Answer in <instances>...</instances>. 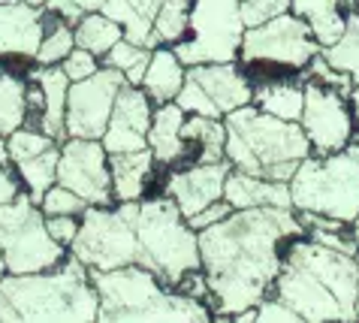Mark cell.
Instances as JSON below:
<instances>
[{
    "instance_id": "7",
    "label": "cell",
    "mask_w": 359,
    "mask_h": 323,
    "mask_svg": "<svg viewBox=\"0 0 359 323\" xmlns=\"http://www.w3.org/2000/svg\"><path fill=\"white\" fill-rule=\"evenodd\" d=\"M296 211L338 218L353 224L359 218V160L351 151L308 154L290 178Z\"/></svg>"
},
{
    "instance_id": "49",
    "label": "cell",
    "mask_w": 359,
    "mask_h": 323,
    "mask_svg": "<svg viewBox=\"0 0 359 323\" xmlns=\"http://www.w3.org/2000/svg\"><path fill=\"white\" fill-rule=\"evenodd\" d=\"M356 13H359V6H356Z\"/></svg>"
},
{
    "instance_id": "43",
    "label": "cell",
    "mask_w": 359,
    "mask_h": 323,
    "mask_svg": "<svg viewBox=\"0 0 359 323\" xmlns=\"http://www.w3.org/2000/svg\"><path fill=\"white\" fill-rule=\"evenodd\" d=\"M351 109H353V118H356V136H353V143H359V76H356V82H353V91H351Z\"/></svg>"
},
{
    "instance_id": "27",
    "label": "cell",
    "mask_w": 359,
    "mask_h": 323,
    "mask_svg": "<svg viewBox=\"0 0 359 323\" xmlns=\"http://www.w3.org/2000/svg\"><path fill=\"white\" fill-rule=\"evenodd\" d=\"M57 160H61V143L48 145L46 151H39L34 157H25V160H18V164H13L34 203H39L46 190L57 181Z\"/></svg>"
},
{
    "instance_id": "28",
    "label": "cell",
    "mask_w": 359,
    "mask_h": 323,
    "mask_svg": "<svg viewBox=\"0 0 359 323\" xmlns=\"http://www.w3.org/2000/svg\"><path fill=\"white\" fill-rule=\"evenodd\" d=\"M73 34H76V46L88 48V52H94L100 60L103 55L112 48L115 43H121L124 39V27L115 22V18H109L106 13H85L79 22L73 25Z\"/></svg>"
},
{
    "instance_id": "22",
    "label": "cell",
    "mask_w": 359,
    "mask_h": 323,
    "mask_svg": "<svg viewBox=\"0 0 359 323\" xmlns=\"http://www.w3.org/2000/svg\"><path fill=\"white\" fill-rule=\"evenodd\" d=\"M31 79L43 91V118H39V127L43 133H48L57 143L67 139V94H69V76L57 67H34Z\"/></svg>"
},
{
    "instance_id": "2",
    "label": "cell",
    "mask_w": 359,
    "mask_h": 323,
    "mask_svg": "<svg viewBox=\"0 0 359 323\" xmlns=\"http://www.w3.org/2000/svg\"><path fill=\"white\" fill-rule=\"evenodd\" d=\"M272 294L281 296L302 323L359 320V257L299 236L284 251V266Z\"/></svg>"
},
{
    "instance_id": "23",
    "label": "cell",
    "mask_w": 359,
    "mask_h": 323,
    "mask_svg": "<svg viewBox=\"0 0 359 323\" xmlns=\"http://www.w3.org/2000/svg\"><path fill=\"white\" fill-rule=\"evenodd\" d=\"M254 106L263 112L284 118V121H299L305 106V79L302 76H266L254 82Z\"/></svg>"
},
{
    "instance_id": "39",
    "label": "cell",
    "mask_w": 359,
    "mask_h": 323,
    "mask_svg": "<svg viewBox=\"0 0 359 323\" xmlns=\"http://www.w3.org/2000/svg\"><path fill=\"white\" fill-rule=\"evenodd\" d=\"M257 323H302V317H299L281 296L269 294L260 299V305H257Z\"/></svg>"
},
{
    "instance_id": "45",
    "label": "cell",
    "mask_w": 359,
    "mask_h": 323,
    "mask_svg": "<svg viewBox=\"0 0 359 323\" xmlns=\"http://www.w3.org/2000/svg\"><path fill=\"white\" fill-rule=\"evenodd\" d=\"M347 151H351V154L359 160V143H351V145H347Z\"/></svg>"
},
{
    "instance_id": "44",
    "label": "cell",
    "mask_w": 359,
    "mask_h": 323,
    "mask_svg": "<svg viewBox=\"0 0 359 323\" xmlns=\"http://www.w3.org/2000/svg\"><path fill=\"white\" fill-rule=\"evenodd\" d=\"M353 236H356V257H359V218L353 220Z\"/></svg>"
},
{
    "instance_id": "41",
    "label": "cell",
    "mask_w": 359,
    "mask_h": 323,
    "mask_svg": "<svg viewBox=\"0 0 359 323\" xmlns=\"http://www.w3.org/2000/svg\"><path fill=\"white\" fill-rule=\"evenodd\" d=\"M229 211H233V206L226 203V199H215L212 206H205L203 211H196L194 218H187V224H191L196 233L199 230H205V227H212V224H217V220H224Z\"/></svg>"
},
{
    "instance_id": "42",
    "label": "cell",
    "mask_w": 359,
    "mask_h": 323,
    "mask_svg": "<svg viewBox=\"0 0 359 323\" xmlns=\"http://www.w3.org/2000/svg\"><path fill=\"white\" fill-rule=\"evenodd\" d=\"M22 190H25V185H22V178H18L15 166L0 164V206L13 203V199L22 194Z\"/></svg>"
},
{
    "instance_id": "12",
    "label": "cell",
    "mask_w": 359,
    "mask_h": 323,
    "mask_svg": "<svg viewBox=\"0 0 359 323\" xmlns=\"http://www.w3.org/2000/svg\"><path fill=\"white\" fill-rule=\"evenodd\" d=\"M299 124H302L314 154L344 151L356 136V118L351 100L338 94L335 88L320 85L317 79H305V106Z\"/></svg>"
},
{
    "instance_id": "34",
    "label": "cell",
    "mask_w": 359,
    "mask_h": 323,
    "mask_svg": "<svg viewBox=\"0 0 359 323\" xmlns=\"http://www.w3.org/2000/svg\"><path fill=\"white\" fill-rule=\"evenodd\" d=\"M103 4H106V0H52L48 9H55V13L61 15L64 22L76 25L85 13H97V9H103ZM130 4L145 18H151V25H154V13H157V6H161V0H130Z\"/></svg>"
},
{
    "instance_id": "14",
    "label": "cell",
    "mask_w": 359,
    "mask_h": 323,
    "mask_svg": "<svg viewBox=\"0 0 359 323\" xmlns=\"http://www.w3.org/2000/svg\"><path fill=\"white\" fill-rule=\"evenodd\" d=\"M57 185L79 194L88 206H115L106 145L100 139L67 136L57 160Z\"/></svg>"
},
{
    "instance_id": "10",
    "label": "cell",
    "mask_w": 359,
    "mask_h": 323,
    "mask_svg": "<svg viewBox=\"0 0 359 323\" xmlns=\"http://www.w3.org/2000/svg\"><path fill=\"white\" fill-rule=\"evenodd\" d=\"M242 39L245 22L238 13V0H194L191 30L172 48L184 67L233 64V60H238Z\"/></svg>"
},
{
    "instance_id": "24",
    "label": "cell",
    "mask_w": 359,
    "mask_h": 323,
    "mask_svg": "<svg viewBox=\"0 0 359 323\" xmlns=\"http://www.w3.org/2000/svg\"><path fill=\"white\" fill-rule=\"evenodd\" d=\"M187 67L182 64V58L175 55L172 46H157L148 60V70L142 76V91L157 103H169L178 97V91L184 85Z\"/></svg>"
},
{
    "instance_id": "16",
    "label": "cell",
    "mask_w": 359,
    "mask_h": 323,
    "mask_svg": "<svg viewBox=\"0 0 359 323\" xmlns=\"http://www.w3.org/2000/svg\"><path fill=\"white\" fill-rule=\"evenodd\" d=\"M151 118H154V100L139 85H124L115 97L112 118H109V127H106V133L100 143L106 145L109 154L148 148Z\"/></svg>"
},
{
    "instance_id": "25",
    "label": "cell",
    "mask_w": 359,
    "mask_h": 323,
    "mask_svg": "<svg viewBox=\"0 0 359 323\" xmlns=\"http://www.w3.org/2000/svg\"><path fill=\"white\" fill-rule=\"evenodd\" d=\"M290 13H296L311 27V34L317 43H320V48L332 46L335 39L341 37L344 22H347L341 0H290Z\"/></svg>"
},
{
    "instance_id": "26",
    "label": "cell",
    "mask_w": 359,
    "mask_h": 323,
    "mask_svg": "<svg viewBox=\"0 0 359 323\" xmlns=\"http://www.w3.org/2000/svg\"><path fill=\"white\" fill-rule=\"evenodd\" d=\"M182 136L187 145L196 148L194 164H212V160H226V121L212 115H187L182 124Z\"/></svg>"
},
{
    "instance_id": "5",
    "label": "cell",
    "mask_w": 359,
    "mask_h": 323,
    "mask_svg": "<svg viewBox=\"0 0 359 323\" xmlns=\"http://www.w3.org/2000/svg\"><path fill=\"white\" fill-rule=\"evenodd\" d=\"M136 239L142 251V263L148 266L166 287H178L187 272L203 269L199 257V233L187 224L172 199L166 194L142 197L136 209Z\"/></svg>"
},
{
    "instance_id": "6",
    "label": "cell",
    "mask_w": 359,
    "mask_h": 323,
    "mask_svg": "<svg viewBox=\"0 0 359 323\" xmlns=\"http://www.w3.org/2000/svg\"><path fill=\"white\" fill-rule=\"evenodd\" d=\"M226 160L233 169L263 176L269 166L287 160H305L311 151L299 121H284L248 103L226 118Z\"/></svg>"
},
{
    "instance_id": "33",
    "label": "cell",
    "mask_w": 359,
    "mask_h": 323,
    "mask_svg": "<svg viewBox=\"0 0 359 323\" xmlns=\"http://www.w3.org/2000/svg\"><path fill=\"white\" fill-rule=\"evenodd\" d=\"M320 55L335 70H341V73H351L353 79L359 76V13H356V9L347 13V22H344L341 37H338L332 46L320 48Z\"/></svg>"
},
{
    "instance_id": "38",
    "label": "cell",
    "mask_w": 359,
    "mask_h": 323,
    "mask_svg": "<svg viewBox=\"0 0 359 323\" xmlns=\"http://www.w3.org/2000/svg\"><path fill=\"white\" fill-rule=\"evenodd\" d=\"M100 67H103V60H100L94 52L82 48V46H76L73 52H69V55L61 60V70L69 76V82H82V79L94 76Z\"/></svg>"
},
{
    "instance_id": "19",
    "label": "cell",
    "mask_w": 359,
    "mask_h": 323,
    "mask_svg": "<svg viewBox=\"0 0 359 323\" xmlns=\"http://www.w3.org/2000/svg\"><path fill=\"white\" fill-rule=\"evenodd\" d=\"M187 112L175 100L169 103H157L154 106V118H151V130H148V148L157 160V166H178V164H194L191 145L182 136V124H184Z\"/></svg>"
},
{
    "instance_id": "35",
    "label": "cell",
    "mask_w": 359,
    "mask_h": 323,
    "mask_svg": "<svg viewBox=\"0 0 359 323\" xmlns=\"http://www.w3.org/2000/svg\"><path fill=\"white\" fill-rule=\"evenodd\" d=\"M39 209H43L46 215H85L88 203L79 194H73L69 187L55 181V185L43 194V199H39Z\"/></svg>"
},
{
    "instance_id": "17",
    "label": "cell",
    "mask_w": 359,
    "mask_h": 323,
    "mask_svg": "<svg viewBox=\"0 0 359 323\" xmlns=\"http://www.w3.org/2000/svg\"><path fill=\"white\" fill-rule=\"evenodd\" d=\"M187 76L212 97V103L224 118L236 109L254 103V82L238 60H233V64H194L187 67Z\"/></svg>"
},
{
    "instance_id": "30",
    "label": "cell",
    "mask_w": 359,
    "mask_h": 323,
    "mask_svg": "<svg viewBox=\"0 0 359 323\" xmlns=\"http://www.w3.org/2000/svg\"><path fill=\"white\" fill-rule=\"evenodd\" d=\"M191 6L194 0H161L151 25V46H175L191 30Z\"/></svg>"
},
{
    "instance_id": "18",
    "label": "cell",
    "mask_w": 359,
    "mask_h": 323,
    "mask_svg": "<svg viewBox=\"0 0 359 323\" xmlns=\"http://www.w3.org/2000/svg\"><path fill=\"white\" fill-rule=\"evenodd\" d=\"M46 37V6L0 4V58H31Z\"/></svg>"
},
{
    "instance_id": "40",
    "label": "cell",
    "mask_w": 359,
    "mask_h": 323,
    "mask_svg": "<svg viewBox=\"0 0 359 323\" xmlns=\"http://www.w3.org/2000/svg\"><path fill=\"white\" fill-rule=\"evenodd\" d=\"M46 227L55 242L69 248L79 236V227H82V215H46Z\"/></svg>"
},
{
    "instance_id": "47",
    "label": "cell",
    "mask_w": 359,
    "mask_h": 323,
    "mask_svg": "<svg viewBox=\"0 0 359 323\" xmlns=\"http://www.w3.org/2000/svg\"><path fill=\"white\" fill-rule=\"evenodd\" d=\"M0 4H25V0H0Z\"/></svg>"
},
{
    "instance_id": "11",
    "label": "cell",
    "mask_w": 359,
    "mask_h": 323,
    "mask_svg": "<svg viewBox=\"0 0 359 323\" xmlns=\"http://www.w3.org/2000/svg\"><path fill=\"white\" fill-rule=\"evenodd\" d=\"M314 55H320V43L314 39L311 27L296 13H284L266 25L245 27V39H242V48H238V64L242 67L266 64V67L305 73Z\"/></svg>"
},
{
    "instance_id": "9",
    "label": "cell",
    "mask_w": 359,
    "mask_h": 323,
    "mask_svg": "<svg viewBox=\"0 0 359 323\" xmlns=\"http://www.w3.org/2000/svg\"><path fill=\"white\" fill-rule=\"evenodd\" d=\"M0 251L6 260V272H43L69 257V248L55 242L46 227V211L22 190L13 203L0 206Z\"/></svg>"
},
{
    "instance_id": "31",
    "label": "cell",
    "mask_w": 359,
    "mask_h": 323,
    "mask_svg": "<svg viewBox=\"0 0 359 323\" xmlns=\"http://www.w3.org/2000/svg\"><path fill=\"white\" fill-rule=\"evenodd\" d=\"M76 48V34H73V25L64 22L55 9L46 6V37L39 43L36 55H34V64L39 67H57L61 60Z\"/></svg>"
},
{
    "instance_id": "48",
    "label": "cell",
    "mask_w": 359,
    "mask_h": 323,
    "mask_svg": "<svg viewBox=\"0 0 359 323\" xmlns=\"http://www.w3.org/2000/svg\"><path fill=\"white\" fill-rule=\"evenodd\" d=\"M356 317H359V296H356Z\"/></svg>"
},
{
    "instance_id": "20",
    "label": "cell",
    "mask_w": 359,
    "mask_h": 323,
    "mask_svg": "<svg viewBox=\"0 0 359 323\" xmlns=\"http://www.w3.org/2000/svg\"><path fill=\"white\" fill-rule=\"evenodd\" d=\"M224 199L233 206V211L263 209V206L293 209L290 185H284V181H269L254 173H242V169H229V176L224 181Z\"/></svg>"
},
{
    "instance_id": "37",
    "label": "cell",
    "mask_w": 359,
    "mask_h": 323,
    "mask_svg": "<svg viewBox=\"0 0 359 323\" xmlns=\"http://www.w3.org/2000/svg\"><path fill=\"white\" fill-rule=\"evenodd\" d=\"M238 13H242L245 27H257L290 13V0H238Z\"/></svg>"
},
{
    "instance_id": "46",
    "label": "cell",
    "mask_w": 359,
    "mask_h": 323,
    "mask_svg": "<svg viewBox=\"0 0 359 323\" xmlns=\"http://www.w3.org/2000/svg\"><path fill=\"white\" fill-rule=\"evenodd\" d=\"M6 275V260H4V251H0V278Z\"/></svg>"
},
{
    "instance_id": "3",
    "label": "cell",
    "mask_w": 359,
    "mask_h": 323,
    "mask_svg": "<svg viewBox=\"0 0 359 323\" xmlns=\"http://www.w3.org/2000/svg\"><path fill=\"white\" fill-rule=\"evenodd\" d=\"M100 296L91 269L69 254L43 272L0 278V323H94Z\"/></svg>"
},
{
    "instance_id": "13",
    "label": "cell",
    "mask_w": 359,
    "mask_h": 323,
    "mask_svg": "<svg viewBox=\"0 0 359 323\" xmlns=\"http://www.w3.org/2000/svg\"><path fill=\"white\" fill-rule=\"evenodd\" d=\"M127 85L124 73L112 67H100L82 82H69L67 94V136L76 139H103L109 118L115 109L118 91Z\"/></svg>"
},
{
    "instance_id": "21",
    "label": "cell",
    "mask_w": 359,
    "mask_h": 323,
    "mask_svg": "<svg viewBox=\"0 0 359 323\" xmlns=\"http://www.w3.org/2000/svg\"><path fill=\"white\" fill-rule=\"evenodd\" d=\"M154 166H157V160L151 154V148L109 154L115 203H136V199H142L148 194V181L154 176Z\"/></svg>"
},
{
    "instance_id": "29",
    "label": "cell",
    "mask_w": 359,
    "mask_h": 323,
    "mask_svg": "<svg viewBox=\"0 0 359 323\" xmlns=\"http://www.w3.org/2000/svg\"><path fill=\"white\" fill-rule=\"evenodd\" d=\"M27 121V79L0 70V136L15 133Z\"/></svg>"
},
{
    "instance_id": "8",
    "label": "cell",
    "mask_w": 359,
    "mask_h": 323,
    "mask_svg": "<svg viewBox=\"0 0 359 323\" xmlns=\"http://www.w3.org/2000/svg\"><path fill=\"white\" fill-rule=\"evenodd\" d=\"M136 209L139 199L115 206H88L79 236L69 245V254L91 272H109L130 263H142V251H139L133 224Z\"/></svg>"
},
{
    "instance_id": "1",
    "label": "cell",
    "mask_w": 359,
    "mask_h": 323,
    "mask_svg": "<svg viewBox=\"0 0 359 323\" xmlns=\"http://www.w3.org/2000/svg\"><path fill=\"white\" fill-rule=\"evenodd\" d=\"M305 236L296 209H238L224 220L199 230V257L208 284V308L215 320L257 308L272 294L284 266V251Z\"/></svg>"
},
{
    "instance_id": "32",
    "label": "cell",
    "mask_w": 359,
    "mask_h": 323,
    "mask_svg": "<svg viewBox=\"0 0 359 323\" xmlns=\"http://www.w3.org/2000/svg\"><path fill=\"white\" fill-rule=\"evenodd\" d=\"M151 52H154V48L130 43V39H121V43H115L103 55V67H112V70H118V73H124L127 85H139V88H142V76L148 70V60H151Z\"/></svg>"
},
{
    "instance_id": "4",
    "label": "cell",
    "mask_w": 359,
    "mask_h": 323,
    "mask_svg": "<svg viewBox=\"0 0 359 323\" xmlns=\"http://www.w3.org/2000/svg\"><path fill=\"white\" fill-rule=\"evenodd\" d=\"M100 296L103 323H208L215 320L208 302L194 299L175 287H166L148 266H121L109 272H91Z\"/></svg>"
},
{
    "instance_id": "15",
    "label": "cell",
    "mask_w": 359,
    "mask_h": 323,
    "mask_svg": "<svg viewBox=\"0 0 359 323\" xmlns=\"http://www.w3.org/2000/svg\"><path fill=\"white\" fill-rule=\"evenodd\" d=\"M229 160H212V164H178L169 166L163 178V194L182 209L184 218L224 199V181L229 176Z\"/></svg>"
},
{
    "instance_id": "36",
    "label": "cell",
    "mask_w": 359,
    "mask_h": 323,
    "mask_svg": "<svg viewBox=\"0 0 359 323\" xmlns=\"http://www.w3.org/2000/svg\"><path fill=\"white\" fill-rule=\"evenodd\" d=\"M305 79H317L320 85L326 88H335L338 94H344V97H351V91H353V82L356 79L351 73H341V70H335L323 55H314V60L308 64V70L302 73Z\"/></svg>"
}]
</instances>
